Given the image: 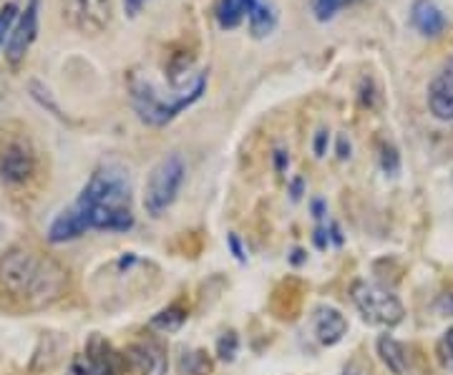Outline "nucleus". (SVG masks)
Masks as SVG:
<instances>
[{
  "label": "nucleus",
  "instance_id": "f257e3e1",
  "mask_svg": "<svg viewBox=\"0 0 453 375\" xmlns=\"http://www.w3.org/2000/svg\"><path fill=\"white\" fill-rule=\"evenodd\" d=\"M134 195L129 172L121 166H98L86 181L79 199L58 214L49 227L50 245L79 240L88 229L129 232L134 227Z\"/></svg>",
  "mask_w": 453,
  "mask_h": 375
},
{
  "label": "nucleus",
  "instance_id": "f03ea898",
  "mask_svg": "<svg viewBox=\"0 0 453 375\" xmlns=\"http://www.w3.org/2000/svg\"><path fill=\"white\" fill-rule=\"evenodd\" d=\"M0 285L5 293L28 302L31 308H43L64 297L68 290V272L49 255L16 245L0 257Z\"/></svg>",
  "mask_w": 453,
  "mask_h": 375
},
{
  "label": "nucleus",
  "instance_id": "7ed1b4c3",
  "mask_svg": "<svg viewBox=\"0 0 453 375\" xmlns=\"http://www.w3.org/2000/svg\"><path fill=\"white\" fill-rule=\"evenodd\" d=\"M207 91V73H192L184 83H172V91H162L149 79L134 76L129 81L131 106L146 126H166L181 111L195 106Z\"/></svg>",
  "mask_w": 453,
  "mask_h": 375
},
{
  "label": "nucleus",
  "instance_id": "20e7f679",
  "mask_svg": "<svg viewBox=\"0 0 453 375\" xmlns=\"http://www.w3.org/2000/svg\"><path fill=\"white\" fill-rule=\"evenodd\" d=\"M187 180V164L179 154H166L149 172L144 184V210L151 217H162L179 199Z\"/></svg>",
  "mask_w": 453,
  "mask_h": 375
},
{
  "label": "nucleus",
  "instance_id": "39448f33",
  "mask_svg": "<svg viewBox=\"0 0 453 375\" xmlns=\"http://www.w3.org/2000/svg\"><path fill=\"white\" fill-rule=\"evenodd\" d=\"M214 18L222 31H234L247 20L252 38L257 41L273 35L277 28V8L270 0H219Z\"/></svg>",
  "mask_w": 453,
  "mask_h": 375
},
{
  "label": "nucleus",
  "instance_id": "423d86ee",
  "mask_svg": "<svg viewBox=\"0 0 453 375\" xmlns=\"http://www.w3.org/2000/svg\"><path fill=\"white\" fill-rule=\"evenodd\" d=\"M350 297H353V302H356L357 312H360L371 325L395 327L403 323V302L390 293V290L375 285V282L356 279L353 287H350Z\"/></svg>",
  "mask_w": 453,
  "mask_h": 375
},
{
  "label": "nucleus",
  "instance_id": "0eeeda50",
  "mask_svg": "<svg viewBox=\"0 0 453 375\" xmlns=\"http://www.w3.org/2000/svg\"><path fill=\"white\" fill-rule=\"evenodd\" d=\"M375 348H378V356L383 360V365L393 375H428L426 356L416 345L401 343L393 335H380Z\"/></svg>",
  "mask_w": 453,
  "mask_h": 375
},
{
  "label": "nucleus",
  "instance_id": "6e6552de",
  "mask_svg": "<svg viewBox=\"0 0 453 375\" xmlns=\"http://www.w3.org/2000/svg\"><path fill=\"white\" fill-rule=\"evenodd\" d=\"M38 23H41V0H31L20 13L11 28V35L5 41V61L11 65H18L26 61L28 50L33 49L38 38Z\"/></svg>",
  "mask_w": 453,
  "mask_h": 375
},
{
  "label": "nucleus",
  "instance_id": "1a4fd4ad",
  "mask_svg": "<svg viewBox=\"0 0 453 375\" xmlns=\"http://www.w3.org/2000/svg\"><path fill=\"white\" fill-rule=\"evenodd\" d=\"M124 358L101 335H94L81 356L71 360V375H119Z\"/></svg>",
  "mask_w": 453,
  "mask_h": 375
},
{
  "label": "nucleus",
  "instance_id": "9d476101",
  "mask_svg": "<svg viewBox=\"0 0 453 375\" xmlns=\"http://www.w3.org/2000/svg\"><path fill=\"white\" fill-rule=\"evenodd\" d=\"M121 358H124V368L129 371V375H166V368H169L164 345L151 338L127 345Z\"/></svg>",
  "mask_w": 453,
  "mask_h": 375
},
{
  "label": "nucleus",
  "instance_id": "9b49d317",
  "mask_svg": "<svg viewBox=\"0 0 453 375\" xmlns=\"http://www.w3.org/2000/svg\"><path fill=\"white\" fill-rule=\"evenodd\" d=\"M68 18L83 35H98L111 23V0H68Z\"/></svg>",
  "mask_w": 453,
  "mask_h": 375
},
{
  "label": "nucleus",
  "instance_id": "f8f14e48",
  "mask_svg": "<svg viewBox=\"0 0 453 375\" xmlns=\"http://www.w3.org/2000/svg\"><path fill=\"white\" fill-rule=\"evenodd\" d=\"M35 172V157L28 144L23 142H8L0 151V180L5 184H23Z\"/></svg>",
  "mask_w": 453,
  "mask_h": 375
},
{
  "label": "nucleus",
  "instance_id": "ddd939ff",
  "mask_svg": "<svg viewBox=\"0 0 453 375\" xmlns=\"http://www.w3.org/2000/svg\"><path fill=\"white\" fill-rule=\"evenodd\" d=\"M428 109L438 121H453V56L443 61L428 83Z\"/></svg>",
  "mask_w": 453,
  "mask_h": 375
},
{
  "label": "nucleus",
  "instance_id": "4468645a",
  "mask_svg": "<svg viewBox=\"0 0 453 375\" xmlns=\"http://www.w3.org/2000/svg\"><path fill=\"white\" fill-rule=\"evenodd\" d=\"M312 327H315V338L320 341V345H338L345 333H348V320L345 315L333 308V305H320L315 310V318H312Z\"/></svg>",
  "mask_w": 453,
  "mask_h": 375
},
{
  "label": "nucleus",
  "instance_id": "2eb2a0df",
  "mask_svg": "<svg viewBox=\"0 0 453 375\" xmlns=\"http://www.w3.org/2000/svg\"><path fill=\"white\" fill-rule=\"evenodd\" d=\"M411 23L421 35L436 38L446 28V16L434 0H416L411 8Z\"/></svg>",
  "mask_w": 453,
  "mask_h": 375
},
{
  "label": "nucleus",
  "instance_id": "dca6fc26",
  "mask_svg": "<svg viewBox=\"0 0 453 375\" xmlns=\"http://www.w3.org/2000/svg\"><path fill=\"white\" fill-rule=\"evenodd\" d=\"M184 323H187V310L179 308V305H169L162 312H157L149 325L154 327V330H159V333H177Z\"/></svg>",
  "mask_w": 453,
  "mask_h": 375
},
{
  "label": "nucleus",
  "instance_id": "f3484780",
  "mask_svg": "<svg viewBox=\"0 0 453 375\" xmlns=\"http://www.w3.org/2000/svg\"><path fill=\"white\" fill-rule=\"evenodd\" d=\"M357 0H310V11L318 23H327L338 16L340 11H345L348 5H356Z\"/></svg>",
  "mask_w": 453,
  "mask_h": 375
},
{
  "label": "nucleus",
  "instance_id": "a211bd4d",
  "mask_svg": "<svg viewBox=\"0 0 453 375\" xmlns=\"http://www.w3.org/2000/svg\"><path fill=\"white\" fill-rule=\"evenodd\" d=\"M18 5L16 3H5L3 8H0V49L5 46V41H8V35H11V28H13V23H16L18 18Z\"/></svg>",
  "mask_w": 453,
  "mask_h": 375
},
{
  "label": "nucleus",
  "instance_id": "6ab92c4d",
  "mask_svg": "<svg viewBox=\"0 0 453 375\" xmlns=\"http://www.w3.org/2000/svg\"><path fill=\"white\" fill-rule=\"evenodd\" d=\"M181 371L189 375H207L211 371V365L204 353H192V356H184Z\"/></svg>",
  "mask_w": 453,
  "mask_h": 375
},
{
  "label": "nucleus",
  "instance_id": "aec40b11",
  "mask_svg": "<svg viewBox=\"0 0 453 375\" xmlns=\"http://www.w3.org/2000/svg\"><path fill=\"white\" fill-rule=\"evenodd\" d=\"M380 169L388 174V177H395L401 172V157H398V149L390 147V144H383L380 149Z\"/></svg>",
  "mask_w": 453,
  "mask_h": 375
},
{
  "label": "nucleus",
  "instance_id": "412c9836",
  "mask_svg": "<svg viewBox=\"0 0 453 375\" xmlns=\"http://www.w3.org/2000/svg\"><path fill=\"white\" fill-rule=\"evenodd\" d=\"M237 350H240V338H237L234 333H225V335L217 341V356L222 360H234Z\"/></svg>",
  "mask_w": 453,
  "mask_h": 375
},
{
  "label": "nucleus",
  "instance_id": "4be33fe9",
  "mask_svg": "<svg viewBox=\"0 0 453 375\" xmlns=\"http://www.w3.org/2000/svg\"><path fill=\"white\" fill-rule=\"evenodd\" d=\"M327 144H330V134H327V129H320L315 134V142H312L315 157H325L327 154Z\"/></svg>",
  "mask_w": 453,
  "mask_h": 375
},
{
  "label": "nucleus",
  "instance_id": "5701e85b",
  "mask_svg": "<svg viewBox=\"0 0 453 375\" xmlns=\"http://www.w3.org/2000/svg\"><path fill=\"white\" fill-rule=\"evenodd\" d=\"M436 310L441 312V315H449V318H453V290H449V293H443L441 297H438Z\"/></svg>",
  "mask_w": 453,
  "mask_h": 375
},
{
  "label": "nucleus",
  "instance_id": "b1692460",
  "mask_svg": "<svg viewBox=\"0 0 453 375\" xmlns=\"http://www.w3.org/2000/svg\"><path fill=\"white\" fill-rule=\"evenodd\" d=\"M226 245H229V249H232L234 260H237V262H247V255H244V247H242V242H240V237H237V234H229V237H226Z\"/></svg>",
  "mask_w": 453,
  "mask_h": 375
},
{
  "label": "nucleus",
  "instance_id": "393cba45",
  "mask_svg": "<svg viewBox=\"0 0 453 375\" xmlns=\"http://www.w3.org/2000/svg\"><path fill=\"white\" fill-rule=\"evenodd\" d=\"M121 3H124V13H127V18H136L144 11L149 0H121Z\"/></svg>",
  "mask_w": 453,
  "mask_h": 375
},
{
  "label": "nucleus",
  "instance_id": "a878e982",
  "mask_svg": "<svg viewBox=\"0 0 453 375\" xmlns=\"http://www.w3.org/2000/svg\"><path fill=\"white\" fill-rule=\"evenodd\" d=\"M443 350H446V358L451 360L453 365V327H449L446 335H443Z\"/></svg>",
  "mask_w": 453,
  "mask_h": 375
},
{
  "label": "nucleus",
  "instance_id": "bb28decb",
  "mask_svg": "<svg viewBox=\"0 0 453 375\" xmlns=\"http://www.w3.org/2000/svg\"><path fill=\"white\" fill-rule=\"evenodd\" d=\"M275 162H277V172H285V166L290 164V157L282 151V149H277L275 151Z\"/></svg>",
  "mask_w": 453,
  "mask_h": 375
},
{
  "label": "nucleus",
  "instance_id": "cd10ccee",
  "mask_svg": "<svg viewBox=\"0 0 453 375\" xmlns=\"http://www.w3.org/2000/svg\"><path fill=\"white\" fill-rule=\"evenodd\" d=\"M338 157L340 159H348V157H350V144H348L345 136H340L338 139Z\"/></svg>",
  "mask_w": 453,
  "mask_h": 375
},
{
  "label": "nucleus",
  "instance_id": "c85d7f7f",
  "mask_svg": "<svg viewBox=\"0 0 453 375\" xmlns=\"http://www.w3.org/2000/svg\"><path fill=\"white\" fill-rule=\"evenodd\" d=\"M315 245L320 247V249H325V247H327V229H323V227L315 229Z\"/></svg>",
  "mask_w": 453,
  "mask_h": 375
},
{
  "label": "nucleus",
  "instance_id": "c756f323",
  "mask_svg": "<svg viewBox=\"0 0 453 375\" xmlns=\"http://www.w3.org/2000/svg\"><path fill=\"white\" fill-rule=\"evenodd\" d=\"M312 212H315V219H323V217H325V202H323V199H315V202H312Z\"/></svg>",
  "mask_w": 453,
  "mask_h": 375
},
{
  "label": "nucleus",
  "instance_id": "7c9ffc66",
  "mask_svg": "<svg viewBox=\"0 0 453 375\" xmlns=\"http://www.w3.org/2000/svg\"><path fill=\"white\" fill-rule=\"evenodd\" d=\"M303 196V180L292 181V199H300Z\"/></svg>",
  "mask_w": 453,
  "mask_h": 375
},
{
  "label": "nucleus",
  "instance_id": "2f4dec72",
  "mask_svg": "<svg viewBox=\"0 0 453 375\" xmlns=\"http://www.w3.org/2000/svg\"><path fill=\"white\" fill-rule=\"evenodd\" d=\"M330 234H333V242H335V245H342V234H340V227L335 222L330 225Z\"/></svg>",
  "mask_w": 453,
  "mask_h": 375
},
{
  "label": "nucleus",
  "instance_id": "473e14b6",
  "mask_svg": "<svg viewBox=\"0 0 453 375\" xmlns=\"http://www.w3.org/2000/svg\"><path fill=\"white\" fill-rule=\"evenodd\" d=\"M290 260H292V264H303V262H305V252H303V249H295Z\"/></svg>",
  "mask_w": 453,
  "mask_h": 375
},
{
  "label": "nucleus",
  "instance_id": "72a5a7b5",
  "mask_svg": "<svg viewBox=\"0 0 453 375\" xmlns=\"http://www.w3.org/2000/svg\"><path fill=\"white\" fill-rule=\"evenodd\" d=\"M0 237H3V225H0Z\"/></svg>",
  "mask_w": 453,
  "mask_h": 375
}]
</instances>
